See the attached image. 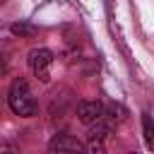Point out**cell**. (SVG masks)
Here are the masks:
<instances>
[{
    "instance_id": "obj_1",
    "label": "cell",
    "mask_w": 154,
    "mask_h": 154,
    "mask_svg": "<svg viewBox=\"0 0 154 154\" xmlns=\"http://www.w3.org/2000/svg\"><path fill=\"white\" fill-rule=\"evenodd\" d=\"M7 106L14 116H22V118H31L36 113V101L31 96V89L26 84V79H14L10 91H7Z\"/></svg>"
},
{
    "instance_id": "obj_2",
    "label": "cell",
    "mask_w": 154,
    "mask_h": 154,
    "mask_svg": "<svg viewBox=\"0 0 154 154\" xmlns=\"http://www.w3.org/2000/svg\"><path fill=\"white\" fill-rule=\"evenodd\" d=\"M51 65H53V53L48 48H34V51H29V67H31V72L41 82L51 79Z\"/></svg>"
},
{
    "instance_id": "obj_3",
    "label": "cell",
    "mask_w": 154,
    "mask_h": 154,
    "mask_svg": "<svg viewBox=\"0 0 154 154\" xmlns=\"http://www.w3.org/2000/svg\"><path fill=\"white\" fill-rule=\"evenodd\" d=\"M101 116H103V106H101L99 101H79V103H77V118H79L84 125L94 123V120L101 118Z\"/></svg>"
},
{
    "instance_id": "obj_4",
    "label": "cell",
    "mask_w": 154,
    "mask_h": 154,
    "mask_svg": "<svg viewBox=\"0 0 154 154\" xmlns=\"http://www.w3.org/2000/svg\"><path fill=\"white\" fill-rule=\"evenodd\" d=\"M48 147H51V152H82L84 149L82 142L75 140V137H70V135H55Z\"/></svg>"
},
{
    "instance_id": "obj_5",
    "label": "cell",
    "mask_w": 154,
    "mask_h": 154,
    "mask_svg": "<svg viewBox=\"0 0 154 154\" xmlns=\"http://www.w3.org/2000/svg\"><path fill=\"white\" fill-rule=\"evenodd\" d=\"M106 135H111V123H106L103 116L89 123V140H103Z\"/></svg>"
},
{
    "instance_id": "obj_6",
    "label": "cell",
    "mask_w": 154,
    "mask_h": 154,
    "mask_svg": "<svg viewBox=\"0 0 154 154\" xmlns=\"http://www.w3.org/2000/svg\"><path fill=\"white\" fill-rule=\"evenodd\" d=\"M10 31H12L14 36H31L36 29H34L31 24H24V22H19V24H12V26H10Z\"/></svg>"
},
{
    "instance_id": "obj_7",
    "label": "cell",
    "mask_w": 154,
    "mask_h": 154,
    "mask_svg": "<svg viewBox=\"0 0 154 154\" xmlns=\"http://www.w3.org/2000/svg\"><path fill=\"white\" fill-rule=\"evenodd\" d=\"M142 125H144V140H147V144L152 147V142H154V132H152V118L144 113V118H142Z\"/></svg>"
},
{
    "instance_id": "obj_8",
    "label": "cell",
    "mask_w": 154,
    "mask_h": 154,
    "mask_svg": "<svg viewBox=\"0 0 154 154\" xmlns=\"http://www.w3.org/2000/svg\"><path fill=\"white\" fill-rule=\"evenodd\" d=\"M5 72H7V58L0 53V75H5Z\"/></svg>"
}]
</instances>
